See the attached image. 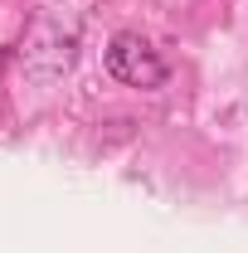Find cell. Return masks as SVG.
Instances as JSON below:
<instances>
[{"label":"cell","mask_w":248,"mask_h":253,"mask_svg":"<svg viewBox=\"0 0 248 253\" xmlns=\"http://www.w3.org/2000/svg\"><path fill=\"white\" fill-rule=\"evenodd\" d=\"M102 63H107V73H112L122 88H141V93L165 88V78H170V63L161 59L141 34H131V30H122V34H112V39H107Z\"/></svg>","instance_id":"1"}]
</instances>
